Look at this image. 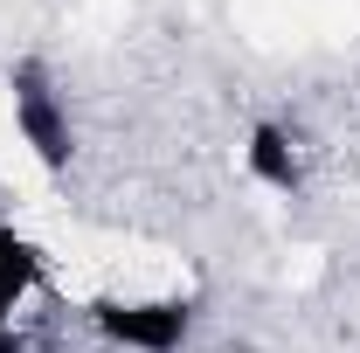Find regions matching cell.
I'll use <instances>...</instances> for the list:
<instances>
[{
  "mask_svg": "<svg viewBox=\"0 0 360 353\" xmlns=\"http://www.w3.org/2000/svg\"><path fill=\"white\" fill-rule=\"evenodd\" d=\"M90 326L125 353H180L194 333V305L187 298H97Z\"/></svg>",
  "mask_w": 360,
  "mask_h": 353,
  "instance_id": "cell-1",
  "label": "cell"
}]
</instances>
